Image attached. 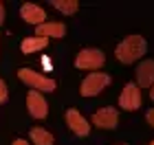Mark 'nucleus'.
Segmentation results:
<instances>
[{
  "label": "nucleus",
  "mask_w": 154,
  "mask_h": 145,
  "mask_svg": "<svg viewBox=\"0 0 154 145\" xmlns=\"http://www.w3.org/2000/svg\"><path fill=\"white\" fill-rule=\"evenodd\" d=\"M145 51H148V44L141 35H128L121 44L115 48V55L121 64H132L139 57H143Z\"/></svg>",
  "instance_id": "1"
},
{
  "label": "nucleus",
  "mask_w": 154,
  "mask_h": 145,
  "mask_svg": "<svg viewBox=\"0 0 154 145\" xmlns=\"http://www.w3.org/2000/svg\"><path fill=\"white\" fill-rule=\"evenodd\" d=\"M18 77L22 79L26 86H31L33 90H42V92L55 90V81L53 79H48V77H44V75H40V73H33L31 68H20Z\"/></svg>",
  "instance_id": "2"
},
{
  "label": "nucleus",
  "mask_w": 154,
  "mask_h": 145,
  "mask_svg": "<svg viewBox=\"0 0 154 145\" xmlns=\"http://www.w3.org/2000/svg\"><path fill=\"white\" fill-rule=\"evenodd\" d=\"M108 84H110V77H108L106 73H90L88 77L82 81L79 92L84 97H95V95H99Z\"/></svg>",
  "instance_id": "3"
},
{
  "label": "nucleus",
  "mask_w": 154,
  "mask_h": 145,
  "mask_svg": "<svg viewBox=\"0 0 154 145\" xmlns=\"http://www.w3.org/2000/svg\"><path fill=\"white\" fill-rule=\"evenodd\" d=\"M103 62H106V55L101 51H97V48H84V51H79V55H77L75 66L77 68H88V71L97 73V68H101Z\"/></svg>",
  "instance_id": "4"
},
{
  "label": "nucleus",
  "mask_w": 154,
  "mask_h": 145,
  "mask_svg": "<svg viewBox=\"0 0 154 145\" xmlns=\"http://www.w3.org/2000/svg\"><path fill=\"white\" fill-rule=\"evenodd\" d=\"M119 106L123 110H139L141 108V88L137 84H125L119 95Z\"/></svg>",
  "instance_id": "5"
},
{
  "label": "nucleus",
  "mask_w": 154,
  "mask_h": 145,
  "mask_svg": "<svg viewBox=\"0 0 154 145\" xmlns=\"http://www.w3.org/2000/svg\"><path fill=\"white\" fill-rule=\"evenodd\" d=\"M26 108H29V112H31L33 119H44V116H46V110H48L46 99H44L38 90H31L29 95H26Z\"/></svg>",
  "instance_id": "6"
},
{
  "label": "nucleus",
  "mask_w": 154,
  "mask_h": 145,
  "mask_svg": "<svg viewBox=\"0 0 154 145\" xmlns=\"http://www.w3.org/2000/svg\"><path fill=\"white\" fill-rule=\"evenodd\" d=\"M93 123L97 128L112 130V128H117V123H119V112L115 108H101V110H97V112H95Z\"/></svg>",
  "instance_id": "7"
},
{
  "label": "nucleus",
  "mask_w": 154,
  "mask_h": 145,
  "mask_svg": "<svg viewBox=\"0 0 154 145\" xmlns=\"http://www.w3.org/2000/svg\"><path fill=\"white\" fill-rule=\"evenodd\" d=\"M66 123L77 136H88L90 134V123L86 121V116H82L75 108H71L66 112Z\"/></svg>",
  "instance_id": "8"
},
{
  "label": "nucleus",
  "mask_w": 154,
  "mask_h": 145,
  "mask_svg": "<svg viewBox=\"0 0 154 145\" xmlns=\"http://www.w3.org/2000/svg\"><path fill=\"white\" fill-rule=\"evenodd\" d=\"M20 16H22L24 22L40 26V24H44V20H46V11L42 9V7L33 5V2H24L22 9H20Z\"/></svg>",
  "instance_id": "9"
},
{
  "label": "nucleus",
  "mask_w": 154,
  "mask_h": 145,
  "mask_svg": "<svg viewBox=\"0 0 154 145\" xmlns=\"http://www.w3.org/2000/svg\"><path fill=\"white\" fill-rule=\"evenodd\" d=\"M137 86L139 88H152L154 86V59H145L137 68Z\"/></svg>",
  "instance_id": "10"
},
{
  "label": "nucleus",
  "mask_w": 154,
  "mask_h": 145,
  "mask_svg": "<svg viewBox=\"0 0 154 145\" xmlns=\"http://www.w3.org/2000/svg\"><path fill=\"white\" fill-rule=\"evenodd\" d=\"M66 26L62 22H44L35 29V38H64Z\"/></svg>",
  "instance_id": "11"
},
{
  "label": "nucleus",
  "mask_w": 154,
  "mask_h": 145,
  "mask_svg": "<svg viewBox=\"0 0 154 145\" xmlns=\"http://www.w3.org/2000/svg\"><path fill=\"white\" fill-rule=\"evenodd\" d=\"M48 46V40L46 38H26V40H22V53H38V51H42V48H46Z\"/></svg>",
  "instance_id": "12"
},
{
  "label": "nucleus",
  "mask_w": 154,
  "mask_h": 145,
  "mask_svg": "<svg viewBox=\"0 0 154 145\" xmlns=\"http://www.w3.org/2000/svg\"><path fill=\"white\" fill-rule=\"evenodd\" d=\"M31 139L35 145H53V134L51 132H46L44 128H33L31 130Z\"/></svg>",
  "instance_id": "13"
},
{
  "label": "nucleus",
  "mask_w": 154,
  "mask_h": 145,
  "mask_svg": "<svg viewBox=\"0 0 154 145\" xmlns=\"http://www.w3.org/2000/svg\"><path fill=\"white\" fill-rule=\"evenodd\" d=\"M53 7L55 9H60L62 13H66V16H71V13H75L77 11V5L75 0H53Z\"/></svg>",
  "instance_id": "14"
},
{
  "label": "nucleus",
  "mask_w": 154,
  "mask_h": 145,
  "mask_svg": "<svg viewBox=\"0 0 154 145\" xmlns=\"http://www.w3.org/2000/svg\"><path fill=\"white\" fill-rule=\"evenodd\" d=\"M7 101V86H5V81L0 79V103H5Z\"/></svg>",
  "instance_id": "15"
},
{
  "label": "nucleus",
  "mask_w": 154,
  "mask_h": 145,
  "mask_svg": "<svg viewBox=\"0 0 154 145\" xmlns=\"http://www.w3.org/2000/svg\"><path fill=\"white\" fill-rule=\"evenodd\" d=\"M42 68H44V71H51V68H53V62H51V57H46V55L42 57Z\"/></svg>",
  "instance_id": "16"
},
{
  "label": "nucleus",
  "mask_w": 154,
  "mask_h": 145,
  "mask_svg": "<svg viewBox=\"0 0 154 145\" xmlns=\"http://www.w3.org/2000/svg\"><path fill=\"white\" fill-rule=\"evenodd\" d=\"M145 119H148V123H150V125L154 128V108H152V110H148V114H145Z\"/></svg>",
  "instance_id": "17"
},
{
  "label": "nucleus",
  "mask_w": 154,
  "mask_h": 145,
  "mask_svg": "<svg viewBox=\"0 0 154 145\" xmlns=\"http://www.w3.org/2000/svg\"><path fill=\"white\" fill-rule=\"evenodd\" d=\"M5 22V7H2V2H0V24Z\"/></svg>",
  "instance_id": "18"
},
{
  "label": "nucleus",
  "mask_w": 154,
  "mask_h": 145,
  "mask_svg": "<svg viewBox=\"0 0 154 145\" xmlns=\"http://www.w3.org/2000/svg\"><path fill=\"white\" fill-rule=\"evenodd\" d=\"M13 145H29V143L22 141V139H18V141H13Z\"/></svg>",
  "instance_id": "19"
},
{
  "label": "nucleus",
  "mask_w": 154,
  "mask_h": 145,
  "mask_svg": "<svg viewBox=\"0 0 154 145\" xmlns=\"http://www.w3.org/2000/svg\"><path fill=\"white\" fill-rule=\"evenodd\" d=\"M150 99H152V101H154V86H152V88H150Z\"/></svg>",
  "instance_id": "20"
},
{
  "label": "nucleus",
  "mask_w": 154,
  "mask_h": 145,
  "mask_svg": "<svg viewBox=\"0 0 154 145\" xmlns=\"http://www.w3.org/2000/svg\"><path fill=\"white\" fill-rule=\"evenodd\" d=\"M150 145H154V141H152V143H150Z\"/></svg>",
  "instance_id": "21"
}]
</instances>
